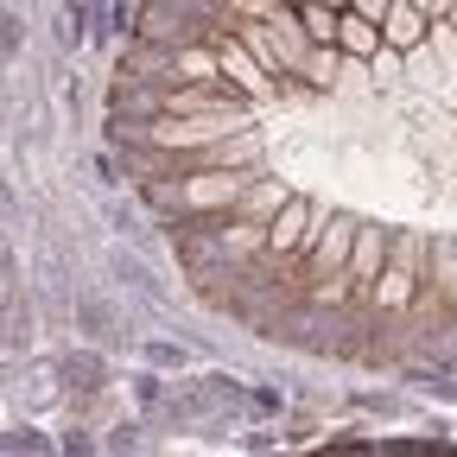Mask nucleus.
Here are the masks:
<instances>
[{
  "mask_svg": "<svg viewBox=\"0 0 457 457\" xmlns=\"http://www.w3.org/2000/svg\"><path fill=\"white\" fill-rule=\"evenodd\" d=\"M254 185V171H222V165H197L191 179L179 185V197H185V210H228V204H242V191Z\"/></svg>",
  "mask_w": 457,
  "mask_h": 457,
  "instance_id": "f257e3e1",
  "label": "nucleus"
},
{
  "mask_svg": "<svg viewBox=\"0 0 457 457\" xmlns=\"http://www.w3.org/2000/svg\"><path fill=\"white\" fill-rule=\"evenodd\" d=\"M413 305H420V312H426V305L457 312V242H451V236H438V242L426 248V279H420Z\"/></svg>",
  "mask_w": 457,
  "mask_h": 457,
  "instance_id": "f03ea898",
  "label": "nucleus"
},
{
  "mask_svg": "<svg viewBox=\"0 0 457 457\" xmlns=\"http://www.w3.org/2000/svg\"><path fill=\"white\" fill-rule=\"evenodd\" d=\"M318 242V228H312V204L305 197H286L279 216L267 222V254H305Z\"/></svg>",
  "mask_w": 457,
  "mask_h": 457,
  "instance_id": "7ed1b4c3",
  "label": "nucleus"
},
{
  "mask_svg": "<svg viewBox=\"0 0 457 457\" xmlns=\"http://www.w3.org/2000/svg\"><path fill=\"white\" fill-rule=\"evenodd\" d=\"M356 228H362V222L330 216V222L318 228V242H312V267H318V273H343V261H350V248H356Z\"/></svg>",
  "mask_w": 457,
  "mask_h": 457,
  "instance_id": "20e7f679",
  "label": "nucleus"
},
{
  "mask_svg": "<svg viewBox=\"0 0 457 457\" xmlns=\"http://www.w3.org/2000/svg\"><path fill=\"white\" fill-rule=\"evenodd\" d=\"M381 261H387V236L381 228H356V248H350V293H375V273H381Z\"/></svg>",
  "mask_w": 457,
  "mask_h": 457,
  "instance_id": "39448f33",
  "label": "nucleus"
},
{
  "mask_svg": "<svg viewBox=\"0 0 457 457\" xmlns=\"http://www.w3.org/2000/svg\"><path fill=\"white\" fill-rule=\"evenodd\" d=\"M413 254H420V242H400V248H394V267H387V279L375 286V305H413V293H420Z\"/></svg>",
  "mask_w": 457,
  "mask_h": 457,
  "instance_id": "423d86ee",
  "label": "nucleus"
},
{
  "mask_svg": "<svg viewBox=\"0 0 457 457\" xmlns=\"http://www.w3.org/2000/svg\"><path fill=\"white\" fill-rule=\"evenodd\" d=\"M420 26H426V7H420V0H394L387 20H381V32H387L394 51H413V45H420Z\"/></svg>",
  "mask_w": 457,
  "mask_h": 457,
  "instance_id": "0eeeda50",
  "label": "nucleus"
},
{
  "mask_svg": "<svg viewBox=\"0 0 457 457\" xmlns=\"http://www.w3.org/2000/svg\"><path fill=\"white\" fill-rule=\"evenodd\" d=\"M216 64H222V83H236V89H248V96L267 89V77L248 64V51H242V45H222V51H216Z\"/></svg>",
  "mask_w": 457,
  "mask_h": 457,
  "instance_id": "6e6552de",
  "label": "nucleus"
},
{
  "mask_svg": "<svg viewBox=\"0 0 457 457\" xmlns=\"http://www.w3.org/2000/svg\"><path fill=\"white\" fill-rule=\"evenodd\" d=\"M286 197H293V191H286V185H279V179H254V185H248V191H242V210H248V216H254V222H273V216H279V204H286Z\"/></svg>",
  "mask_w": 457,
  "mask_h": 457,
  "instance_id": "1a4fd4ad",
  "label": "nucleus"
},
{
  "mask_svg": "<svg viewBox=\"0 0 457 457\" xmlns=\"http://www.w3.org/2000/svg\"><path fill=\"white\" fill-rule=\"evenodd\" d=\"M337 45L375 57V51H381V32H375V20H362V13H343V20H337Z\"/></svg>",
  "mask_w": 457,
  "mask_h": 457,
  "instance_id": "9d476101",
  "label": "nucleus"
},
{
  "mask_svg": "<svg viewBox=\"0 0 457 457\" xmlns=\"http://www.w3.org/2000/svg\"><path fill=\"white\" fill-rule=\"evenodd\" d=\"M77 324H83L89 343H108V337H114V318H108L102 299H77Z\"/></svg>",
  "mask_w": 457,
  "mask_h": 457,
  "instance_id": "9b49d317",
  "label": "nucleus"
},
{
  "mask_svg": "<svg viewBox=\"0 0 457 457\" xmlns=\"http://www.w3.org/2000/svg\"><path fill=\"white\" fill-rule=\"evenodd\" d=\"M299 26H305L312 45H330V38H337V13L324 7V0H305V20H299Z\"/></svg>",
  "mask_w": 457,
  "mask_h": 457,
  "instance_id": "f8f14e48",
  "label": "nucleus"
},
{
  "mask_svg": "<svg viewBox=\"0 0 457 457\" xmlns=\"http://www.w3.org/2000/svg\"><path fill=\"white\" fill-rule=\"evenodd\" d=\"M64 375H71V387H83V394H96V387H102V362H96V356H71V362H64Z\"/></svg>",
  "mask_w": 457,
  "mask_h": 457,
  "instance_id": "ddd939ff",
  "label": "nucleus"
},
{
  "mask_svg": "<svg viewBox=\"0 0 457 457\" xmlns=\"http://www.w3.org/2000/svg\"><path fill=\"white\" fill-rule=\"evenodd\" d=\"M299 71H305V77L324 89V83L337 77V51H324V45H318V51H305V64H299Z\"/></svg>",
  "mask_w": 457,
  "mask_h": 457,
  "instance_id": "4468645a",
  "label": "nucleus"
},
{
  "mask_svg": "<svg viewBox=\"0 0 457 457\" xmlns=\"http://www.w3.org/2000/svg\"><path fill=\"white\" fill-rule=\"evenodd\" d=\"M146 362L153 369H185V350L179 343H146Z\"/></svg>",
  "mask_w": 457,
  "mask_h": 457,
  "instance_id": "2eb2a0df",
  "label": "nucleus"
},
{
  "mask_svg": "<svg viewBox=\"0 0 457 457\" xmlns=\"http://www.w3.org/2000/svg\"><path fill=\"white\" fill-rule=\"evenodd\" d=\"M114 273H121V286H134V293H153V286H146V267H140V261L114 254Z\"/></svg>",
  "mask_w": 457,
  "mask_h": 457,
  "instance_id": "dca6fc26",
  "label": "nucleus"
},
{
  "mask_svg": "<svg viewBox=\"0 0 457 457\" xmlns=\"http://www.w3.org/2000/svg\"><path fill=\"white\" fill-rule=\"evenodd\" d=\"M134 387H140L146 407H159V400H165V375H134Z\"/></svg>",
  "mask_w": 457,
  "mask_h": 457,
  "instance_id": "f3484780",
  "label": "nucleus"
},
{
  "mask_svg": "<svg viewBox=\"0 0 457 457\" xmlns=\"http://www.w3.org/2000/svg\"><path fill=\"white\" fill-rule=\"evenodd\" d=\"M350 7H356L362 20H375V26H381V20H387V7H394V0H350Z\"/></svg>",
  "mask_w": 457,
  "mask_h": 457,
  "instance_id": "a211bd4d",
  "label": "nucleus"
},
{
  "mask_svg": "<svg viewBox=\"0 0 457 457\" xmlns=\"http://www.w3.org/2000/svg\"><path fill=\"white\" fill-rule=\"evenodd\" d=\"M20 51V20H0V57Z\"/></svg>",
  "mask_w": 457,
  "mask_h": 457,
  "instance_id": "6ab92c4d",
  "label": "nucleus"
},
{
  "mask_svg": "<svg viewBox=\"0 0 457 457\" xmlns=\"http://www.w3.org/2000/svg\"><path fill=\"white\" fill-rule=\"evenodd\" d=\"M324 7H350V0H324Z\"/></svg>",
  "mask_w": 457,
  "mask_h": 457,
  "instance_id": "aec40b11",
  "label": "nucleus"
},
{
  "mask_svg": "<svg viewBox=\"0 0 457 457\" xmlns=\"http://www.w3.org/2000/svg\"><path fill=\"white\" fill-rule=\"evenodd\" d=\"M420 7H426V13H432V0H420Z\"/></svg>",
  "mask_w": 457,
  "mask_h": 457,
  "instance_id": "412c9836",
  "label": "nucleus"
}]
</instances>
